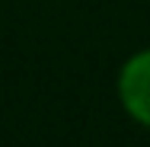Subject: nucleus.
<instances>
[{
  "mask_svg": "<svg viewBox=\"0 0 150 147\" xmlns=\"http://www.w3.org/2000/svg\"><path fill=\"white\" fill-rule=\"evenodd\" d=\"M118 96L125 109L150 128V51H141L121 67L118 77Z\"/></svg>",
  "mask_w": 150,
  "mask_h": 147,
  "instance_id": "f257e3e1",
  "label": "nucleus"
}]
</instances>
